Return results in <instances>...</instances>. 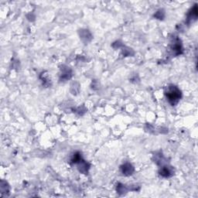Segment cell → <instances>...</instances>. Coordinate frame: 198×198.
Returning <instances> with one entry per match:
<instances>
[{
	"label": "cell",
	"instance_id": "6da1fadb",
	"mask_svg": "<svg viewBox=\"0 0 198 198\" xmlns=\"http://www.w3.org/2000/svg\"><path fill=\"white\" fill-rule=\"evenodd\" d=\"M166 95L169 102L172 105H175L181 98V92L176 86L170 85L166 89Z\"/></svg>",
	"mask_w": 198,
	"mask_h": 198
},
{
	"label": "cell",
	"instance_id": "7a4b0ae2",
	"mask_svg": "<svg viewBox=\"0 0 198 198\" xmlns=\"http://www.w3.org/2000/svg\"><path fill=\"white\" fill-rule=\"evenodd\" d=\"M160 174L164 177H171L173 173V170H172L170 167H168V166H163L162 167V169L160 170Z\"/></svg>",
	"mask_w": 198,
	"mask_h": 198
},
{
	"label": "cell",
	"instance_id": "277c9868",
	"mask_svg": "<svg viewBox=\"0 0 198 198\" xmlns=\"http://www.w3.org/2000/svg\"><path fill=\"white\" fill-rule=\"evenodd\" d=\"M197 17V6H195L193 8L191 12L189 13L188 17H187V19H188L189 21H194L196 20Z\"/></svg>",
	"mask_w": 198,
	"mask_h": 198
},
{
	"label": "cell",
	"instance_id": "3957f363",
	"mask_svg": "<svg viewBox=\"0 0 198 198\" xmlns=\"http://www.w3.org/2000/svg\"><path fill=\"white\" fill-rule=\"evenodd\" d=\"M122 171L125 175H131L132 173H133L134 168L132 167L131 164L126 163L122 167Z\"/></svg>",
	"mask_w": 198,
	"mask_h": 198
}]
</instances>
